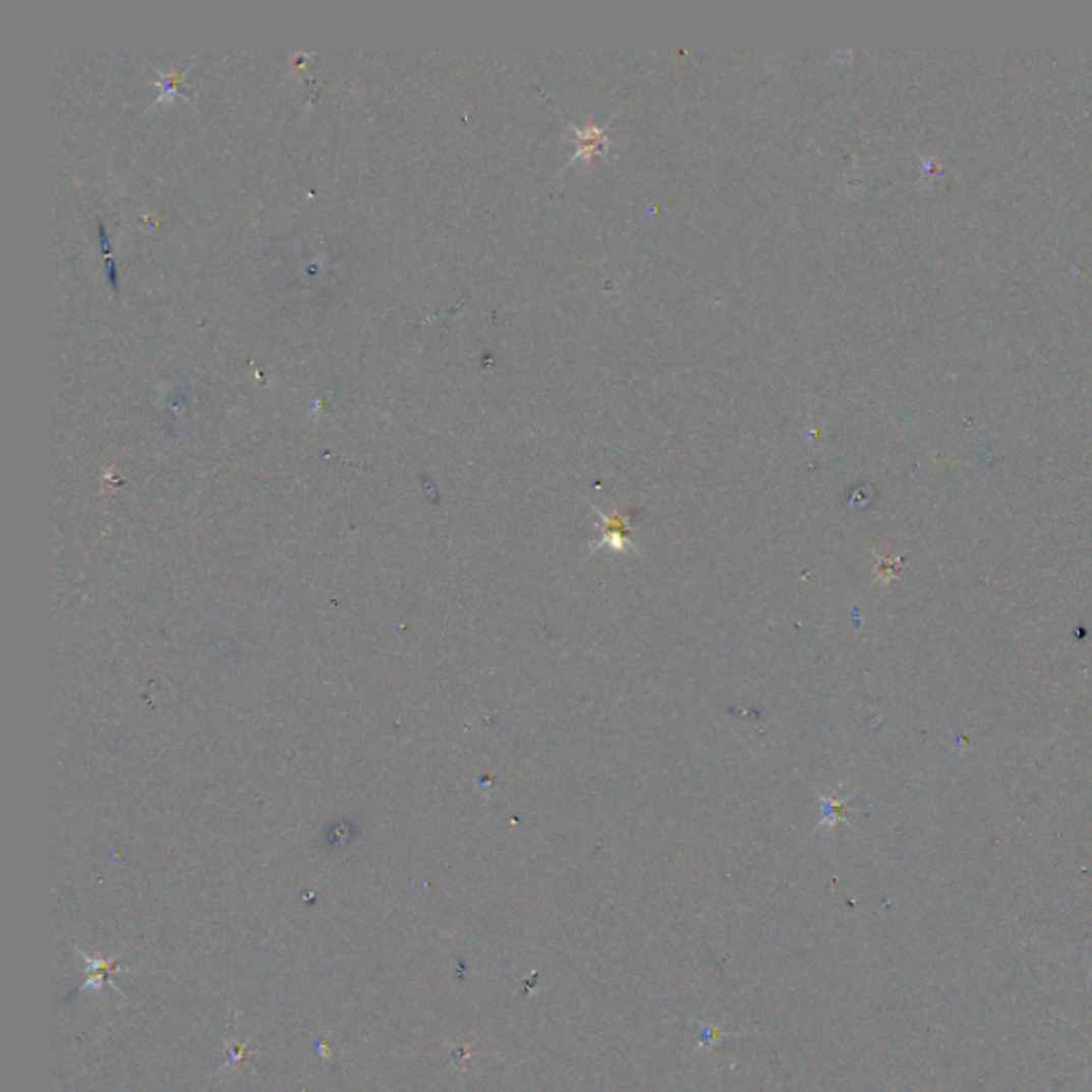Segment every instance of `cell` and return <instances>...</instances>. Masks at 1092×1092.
<instances>
[{
  "label": "cell",
  "instance_id": "cell-1",
  "mask_svg": "<svg viewBox=\"0 0 1092 1092\" xmlns=\"http://www.w3.org/2000/svg\"><path fill=\"white\" fill-rule=\"evenodd\" d=\"M601 525H605V544H609L613 549H619V551H628L630 549V538L626 533V521H623L621 517H605V519H601Z\"/></svg>",
  "mask_w": 1092,
  "mask_h": 1092
}]
</instances>
